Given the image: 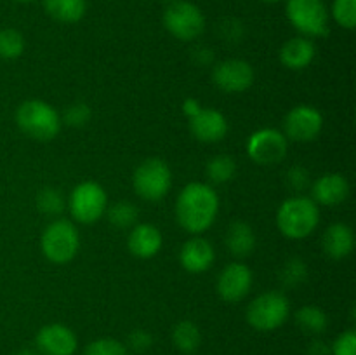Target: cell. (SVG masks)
<instances>
[{
	"instance_id": "30bf717a",
	"label": "cell",
	"mask_w": 356,
	"mask_h": 355,
	"mask_svg": "<svg viewBox=\"0 0 356 355\" xmlns=\"http://www.w3.org/2000/svg\"><path fill=\"white\" fill-rule=\"evenodd\" d=\"M289 139L278 129L264 127L254 131L247 139V153L259 166H275L287 157Z\"/></svg>"
},
{
	"instance_id": "836d02e7",
	"label": "cell",
	"mask_w": 356,
	"mask_h": 355,
	"mask_svg": "<svg viewBox=\"0 0 356 355\" xmlns=\"http://www.w3.org/2000/svg\"><path fill=\"white\" fill-rule=\"evenodd\" d=\"M309 183V173L306 171V167L302 166H294L289 169L287 173V184L294 191H301L308 187Z\"/></svg>"
},
{
	"instance_id": "52a82bcc",
	"label": "cell",
	"mask_w": 356,
	"mask_h": 355,
	"mask_svg": "<svg viewBox=\"0 0 356 355\" xmlns=\"http://www.w3.org/2000/svg\"><path fill=\"white\" fill-rule=\"evenodd\" d=\"M132 184L136 194L145 200H160L169 194L172 187V173L165 160L153 157L139 164L132 178Z\"/></svg>"
},
{
	"instance_id": "603a6c76",
	"label": "cell",
	"mask_w": 356,
	"mask_h": 355,
	"mask_svg": "<svg viewBox=\"0 0 356 355\" xmlns=\"http://www.w3.org/2000/svg\"><path fill=\"white\" fill-rule=\"evenodd\" d=\"M296 324L306 334L318 336V334L325 333V329L329 327V317L320 306L306 305L296 312Z\"/></svg>"
},
{
	"instance_id": "74e56055",
	"label": "cell",
	"mask_w": 356,
	"mask_h": 355,
	"mask_svg": "<svg viewBox=\"0 0 356 355\" xmlns=\"http://www.w3.org/2000/svg\"><path fill=\"white\" fill-rule=\"evenodd\" d=\"M14 355H37V354H35L33 350H30V348H23V350H17Z\"/></svg>"
},
{
	"instance_id": "f1b7e54d",
	"label": "cell",
	"mask_w": 356,
	"mask_h": 355,
	"mask_svg": "<svg viewBox=\"0 0 356 355\" xmlns=\"http://www.w3.org/2000/svg\"><path fill=\"white\" fill-rule=\"evenodd\" d=\"M37 205L44 214L56 216L65 211V197L56 188H44L37 197Z\"/></svg>"
},
{
	"instance_id": "ac0fdd59",
	"label": "cell",
	"mask_w": 356,
	"mask_h": 355,
	"mask_svg": "<svg viewBox=\"0 0 356 355\" xmlns=\"http://www.w3.org/2000/svg\"><path fill=\"white\" fill-rule=\"evenodd\" d=\"M162 232L155 225L149 223H139L131 230L127 239V247L136 258L148 260L159 254L162 249Z\"/></svg>"
},
{
	"instance_id": "d6986e66",
	"label": "cell",
	"mask_w": 356,
	"mask_h": 355,
	"mask_svg": "<svg viewBox=\"0 0 356 355\" xmlns=\"http://www.w3.org/2000/svg\"><path fill=\"white\" fill-rule=\"evenodd\" d=\"M353 246V230L346 223H334L323 233L322 247L327 256L332 258V260H344L346 256H350Z\"/></svg>"
},
{
	"instance_id": "9c48e42d",
	"label": "cell",
	"mask_w": 356,
	"mask_h": 355,
	"mask_svg": "<svg viewBox=\"0 0 356 355\" xmlns=\"http://www.w3.org/2000/svg\"><path fill=\"white\" fill-rule=\"evenodd\" d=\"M163 24L172 37L190 42L202 35L205 28V17L195 3L186 0H174L163 13Z\"/></svg>"
},
{
	"instance_id": "5b68a950",
	"label": "cell",
	"mask_w": 356,
	"mask_h": 355,
	"mask_svg": "<svg viewBox=\"0 0 356 355\" xmlns=\"http://www.w3.org/2000/svg\"><path fill=\"white\" fill-rule=\"evenodd\" d=\"M291 303L282 291H266L247 306V322L257 331H275L287 320Z\"/></svg>"
},
{
	"instance_id": "4316f807",
	"label": "cell",
	"mask_w": 356,
	"mask_h": 355,
	"mask_svg": "<svg viewBox=\"0 0 356 355\" xmlns=\"http://www.w3.org/2000/svg\"><path fill=\"white\" fill-rule=\"evenodd\" d=\"M308 278V268L301 258H291L284 263L280 271V282L284 287H298Z\"/></svg>"
},
{
	"instance_id": "7a4b0ae2",
	"label": "cell",
	"mask_w": 356,
	"mask_h": 355,
	"mask_svg": "<svg viewBox=\"0 0 356 355\" xmlns=\"http://www.w3.org/2000/svg\"><path fill=\"white\" fill-rule=\"evenodd\" d=\"M320 223V209L312 197L294 195L282 202L277 212V225L282 235L301 240L312 235Z\"/></svg>"
},
{
	"instance_id": "8fae6325",
	"label": "cell",
	"mask_w": 356,
	"mask_h": 355,
	"mask_svg": "<svg viewBox=\"0 0 356 355\" xmlns=\"http://www.w3.org/2000/svg\"><path fill=\"white\" fill-rule=\"evenodd\" d=\"M323 127V117L315 106L299 104L284 118V134L292 141L308 143L318 138Z\"/></svg>"
},
{
	"instance_id": "cb8c5ba5",
	"label": "cell",
	"mask_w": 356,
	"mask_h": 355,
	"mask_svg": "<svg viewBox=\"0 0 356 355\" xmlns=\"http://www.w3.org/2000/svg\"><path fill=\"white\" fill-rule=\"evenodd\" d=\"M172 343L183 354H193L202 343V333L191 320H181L172 329Z\"/></svg>"
},
{
	"instance_id": "1f68e13d",
	"label": "cell",
	"mask_w": 356,
	"mask_h": 355,
	"mask_svg": "<svg viewBox=\"0 0 356 355\" xmlns=\"http://www.w3.org/2000/svg\"><path fill=\"white\" fill-rule=\"evenodd\" d=\"M90 108L86 103H73L66 108L65 122L72 127H82L89 122Z\"/></svg>"
},
{
	"instance_id": "ab89813d",
	"label": "cell",
	"mask_w": 356,
	"mask_h": 355,
	"mask_svg": "<svg viewBox=\"0 0 356 355\" xmlns=\"http://www.w3.org/2000/svg\"><path fill=\"white\" fill-rule=\"evenodd\" d=\"M263 2H280V0H263Z\"/></svg>"
},
{
	"instance_id": "7402d4cb",
	"label": "cell",
	"mask_w": 356,
	"mask_h": 355,
	"mask_svg": "<svg viewBox=\"0 0 356 355\" xmlns=\"http://www.w3.org/2000/svg\"><path fill=\"white\" fill-rule=\"evenodd\" d=\"M44 9L59 23H76L87 10L86 0H44Z\"/></svg>"
},
{
	"instance_id": "e0dca14e",
	"label": "cell",
	"mask_w": 356,
	"mask_h": 355,
	"mask_svg": "<svg viewBox=\"0 0 356 355\" xmlns=\"http://www.w3.org/2000/svg\"><path fill=\"white\" fill-rule=\"evenodd\" d=\"M313 200L322 205H339L350 195V183L339 173H329L320 176L313 183Z\"/></svg>"
},
{
	"instance_id": "6da1fadb",
	"label": "cell",
	"mask_w": 356,
	"mask_h": 355,
	"mask_svg": "<svg viewBox=\"0 0 356 355\" xmlns=\"http://www.w3.org/2000/svg\"><path fill=\"white\" fill-rule=\"evenodd\" d=\"M219 212V197L212 187L205 183L186 184L181 190L176 204L179 225L190 233H202L212 226Z\"/></svg>"
},
{
	"instance_id": "8d00e7d4",
	"label": "cell",
	"mask_w": 356,
	"mask_h": 355,
	"mask_svg": "<svg viewBox=\"0 0 356 355\" xmlns=\"http://www.w3.org/2000/svg\"><path fill=\"white\" fill-rule=\"evenodd\" d=\"M308 355H330V348L322 340H313L309 343Z\"/></svg>"
},
{
	"instance_id": "4fadbf2b",
	"label": "cell",
	"mask_w": 356,
	"mask_h": 355,
	"mask_svg": "<svg viewBox=\"0 0 356 355\" xmlns=\"http://www.w3.org/2000/svg\"><path fill=\"white\" fill-rule=\"evenodd\" d=\"M252 287V271L245 263L226 265L218 278V292L225 301L238 303L245 298Z\"/></svg>"
},
{
	"instance_id": "44dd1931",
	"label": "cell",
	"mask_w": 356,
	"mask_h": 355,
	"mask_svg": "<svg viewBox=\"0 0 356 355\" xmlns=\"http://www.w3.org/2000/svg\"><path fill=\"white\" fill-rule=\"evenodd\" d=\"M226 247L236 258H245L256 247V235L250 225L243 221H233L226 232Z\"/></svg>"
},
{
	"instance_id": "83f0119b",
	"label": "cell",
	"mask_w": 356,
	"mask_h": 355,
	"mask_svg": "<svg viewBox=\"0 0 356 355\" xmlns=\"http://www.w3.org/2000/svg\"><path fill=\"white\" fill-rule=\"evenodd\" d=\"M139 211L132 202L122 200L117 202V204L111 205L108 209V219L113 226L117 228H127V226H132L136 221H138Z\"/></svg>"
},
{
	"instance_id": "484cf974",
	"label": "cell",
	"mask_w": 356,
	"mask_h": 355,
	"mask_svg": "<svg viewBox=\"0 0 356 355\" xmlns=\"http://www.w3.org/2000/svg\"><path fill=\"white\" fill-rule=\"evenodd\" d=\"M24 38L14 28H3L0 30V58L16 59L23 54Z\"/></svg>"
},
{
	"instance_id": "4dcf8cb0",
	"label": "cell",
	"mask_w": 356,
	"mask_h": 355,
	"mask_svg": "<svg viewBox=\"0 0 356 355\" xmlns=\"http://www.w3.org/2000/svg\"><path fill=\"white\" fill-rule=\"evenodd\" d=\"M332 17L339 26L353 30L356 26V0H334Z\"/></svg>"
},
{
	"instance_id": "d4e9b609",
	"label": "cell",
	"mask_w": 356,
	"mask_h": 355,
	"mask_svg": "<svg viewBox=\"0 0 356 355\" xmlns=\"http://www.w3.org/2000/svg\"><path fill=\"white\" fill-rule=\"evenodd\" d=\"M236 173L235 160L229 155H216L207 164V176L212 183L222 184L233 180Z\"/></svg>"
},
{
	"instance_id": "7c38bea8",
	"label": "cell",
	"mask_w": 356,
	"mask_h": 355,
	"mask_svg": "<svg viewBox=\"0 0 356 355\" xmlns=\"http://www.w3.org/2000/svg\"><path fill=\"white\" fill-rule=\"evenodd\" d=\"M212 80L225 93H243L252 86L254 70L243 59H226V61H221L214 66Z\"/></svg>"
},
{
	"instance_id": "3957f363",
	"label": "cell",
	"mask_w": 356,
	"mask_h": 355,
	"mask_svg": "<svg viewBox=\"0 0 356 355\" xmlns=\"http://www.w3.org/2000/svg\"><path fill=\"white\" fill-rule=\"evenodd\" d=\"M16 124L21 132L37 141H51L61 131V117L54 106L40 100H28L16 110Z\"/></svg>"
},
{
	"instance_id": "d6a6232c",
	"label": "cell",
	"mask_w": 356,
	"mask_h": 355,
	"mask_svg": "<svg viewBox=\"0 0 356 355\" xmlns=\"http://www.w3.org/2000/svg\"><path fill=\"white\" fill-rule=\"evenodd\" d=\"M330 355H356V333L353 329L344 331L336 338Z\"/></svg>"
},
{
	"instance_id": "ba28073f",
	"label": "cell",
	"mask_w": 356,
	"mask_h": 355,
	"mask_svg": "<svg viewBox=\"0 0 356 355\" xmlns=\"http://www.w3.org/2000/svg\"><path fill=\"white\" fill-rule=\"evenodd\" d=\"M68 205L73 219L82 225H90L103 218V214L106 212V191L96 181H83L72 190Z\"/></svg>"
},
{
	"instance_id": "2e32d148",
	"label": "cell",
	"mask_w": 356,
	"mask_h": 355,
	"mask_svg": "<svg viewBox=\"0 0 356 355\" xmlns=\"http://www.w3.org/2000/svg\"><path fill=\"white\" fill-rule=\"evenodd\" d=\"M216 260V253L212 244L204 237H193L186 240L181 247L179 261L183 268L190 274H202L209 270Z\"/></svg>"
},
{
	"instance_id": "f35d334b",
	"label": "cell",
	"mask_w": 356,
	"mask_h": 355,
	"mask_svg": "<svg viewBox=\"0 0 356 355\" xmlns=\"http://www.w3.org/2000/svg\"><path fill=\"white\" fill-rule=\"evenodd\" d=\"M16 2H19V3H30V2H33V0H16Z\"/></svg>"
},
{
	"instance_id": "d590c367",
	"label": "cell",
	"mask_w": 356,
	"mask_h": 355,
	"mask_svg": "<svg viewBox=\"0 0 356 355\" xmlns=\"http://www.w3.org/2000/svg\"><path fill=\"white\" fill-rule=\"evenodd\" d=\"M202 108H204V106H202V104L198 103L195 97H188V100L183 103V111H184V115H186L188 118L195 117V115H197L198 111L202 110Z\"/></svg>"
},
{
	"instance_id": "60d3db41",
	"label": "cell",
	"mask_w": 356,
	"mask_h": 355,
	"mask_svg": "<svg viewBox=\"0 0 356 355\" xmlns=\"http://www.w3.org/2000/svg\"><path fill=\"white\" fill-rule=\"evenodd\" d=\"M167 2H174V0H167Z\"/></svg>"
},
{
	"instance_id": "277c9868",
	"label": "cell",
	"mask_w": 356,
	"mask_h": 355,
	"mask_svg": "<svg viewBox=\"0 0 356 355\" xmlns=\"http://www.w3.org/2000/svg\"><path fill=\"white\" fill-rule=\"evenodd\" d=\"M42 253L51 263L66 265L79 254L80 235L68 219H56L42 233Z\"/></svg>"
},
{
	"instance_id": "e575fe53",
	"label": "cell",
	"mask_w": 356,
	"mask_h": 355,
	"mask_svg": "<svg viewBox=\"0 0 356 355\" xmlns=\"http://www.w3.org/2000/svg\"><path fill=\"white\" fill-rule=\"evenodd\" d=\"M152 345H153V338L152 334L146 333V331L138 329L134 331V333L129 334V347H131V350L138 352V354L146 352Z\"/></svg>"
},
{
	"instance_id": "9a60e30c",
	"label": "cell",
	"mask_w": 356,
	"mask_h": 355,
	"mask_svg": "<svg viewBox=\"0 0 356 355\" xmlns=\"http://www.w3.org/2000/svg\"><path fill=\"white\" fill-rule=\"evenodd\" d=\"M190 120V131L198 141L202 143H218L225 139L228 132V120L221 111L214 108H202Z\"/></svg>"
},
{
	"instance_id": "f546056e",
	"label": "cell",
	"mask_w": 356,
	"mask_h": 355,
	"mask_svg": "<svg viewBox=\"0 0 356 355\" xmlns=\"http://www.w3.org/2000/svg\"><path fill=\"white\" fill-rule=\"evenodd\" d=\"M83 355H129V348L115 338H99L87 345Z\"/></svg>"
},
{
	"instance_id": "5bb4252c",
	"label": "cell",
	"mask_w": 356,
	"mask_h": 355,
	"mask_svg": "<svg viewBox=\"0 0 356 355\" xmlns=\"http://www.w3.org/2000/svg\"><path fill=\"white\" fill-rule=\"evenodd\" d=\"M35 345L40 355H73L79 340L65 324H47L37 333Z\"/></svg>"
},
{
	"instance_id": "ffe728a7",
	"label": "cell",
	"mask_w": 356,
	"mask_h": 355,
	"mask_svg": "<svg viewBox=\"0 0 356 355\" xmlns=\"http://www.w3.org/2000/svg\"><path fill=\"white\" fill-rule=\"evenodd\" d=\"M316 56V47L309 38L294 37L280 49V61L289 70H305Z\"/></svg>"
},
{
	"instance_id": "8992f818",
	"label": "cell",
	"mask_w": 356,
	"mask_h": 355,
	"mask_svg": "<svg viewBox=\"0 0 356 355\" xmlns=\"http://www.w3.org/2000/svg\"><path fill=\"white\" fill-rule=\"evenodd\" d=\"M287 17L306 38L329 35V10L323 0H287Z\"/></svg>"
}]
</instances>
